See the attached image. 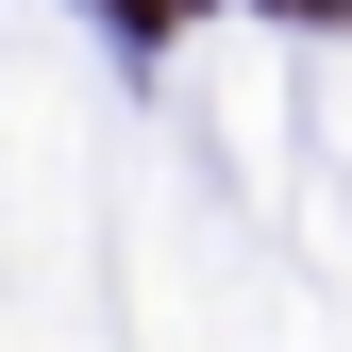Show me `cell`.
I'll use <instances>...</instances> for the list:
<instances>
[{
	"label": "cell",
	"mask_w": 352,
	"mask_h": 352,
	"mask_svg": "<svg viewBox=\"0 0 352 352\" xmlns=\"http://www.w3.org/2000/svg\"><path fill=\"white\" fill-rule=\"evenodd\" d=\"M269 17H285V0H269Z\"/></svg>",
	"instance_id": "3957f363"
},
{
	"label": "cell",
	"mask_w": 352,
	"mask_h": 352,
	"mask_svg": "<svg viewBox=\"0 0 352 352\" xmlns=\"http://www.w3.org/2000/svg\"><path fill=\"white\" fill-rule=\"evenodd\" d=\"M168 17H185V0H118V34H135V51H151V34H168Z\"/></svg>",
	"instance_id": "6da1fadb"
},
{
	"label": "cell",
	"mask_w": 352,
	"mask_h": 352,
	"mask_svg": "<svg viewBox=\"0 0 352 352\" xmlns=\"http://www.w3.org/2000/svg\"><path fill=\"white\" fill-rule=\"evenodd\" d=\"M336 17H352V0H336Z\"/></svg>",
	"instance_id": "7a4b0ae2"
}]
</instances>
